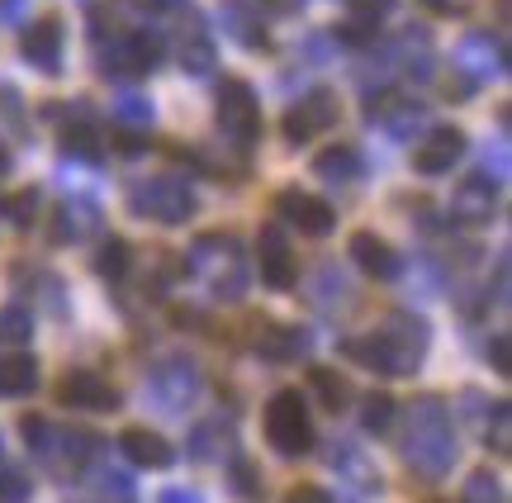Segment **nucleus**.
Wrapping results in <instances>:
<instances>
[{"mask_svg":"<svg viewBox=\"0 0 512 503\" xmlns=\"http://www.w3.org/2000/svg\"><path fill=\"white\" fill-rule=\"evenodd\" d=\"M403 461L413 466L418 480H441L456 466V428L441 399H418L408 413V437H403Z\"/></svg>","mask_w":512,"mask_h":503,"instance_id":"1","label":"nucleus"},{"mask_svg":"<svg viewBox=\"0 0 512 503\" xmlns=\"http://www.w3.org/2000/svg\"><path fill=\"white\" fill-rule=\"evenodd\" d=\"M185 271H195V276L209 280L219 299H242L247 295L242 252H238V243H233L228 233H209V238H200V243L190 247V257H185Z\"/></svg>","mask_w":512,"mask_h":503,"instance_id":"2","label":"nucleus"},{"mask_svg":"<svg viewBox=\"0 0 512 503\" xmlns=\"http://www.w3.org/2000/svg\"><path fill=\"white\" fill-rule=\"evenodd\" d=\"M266 442H271L280 456H309L313 451V418L304 409L299 390H280L266 409Z\"/></svg>","mask_w":512,"mask_h":503,"instance_id":"3","label":"nucleus"},{"mask_svg":"<svg viewBox=\"0 0 512 503\" xmlns=\"http://www.w3.org/2000/svg\"><path fill=\"white\" fill-rule=\"evenodd\" d=\"M128 200H133V214H147L157 224H185L195 214V190L181 176H152L128 190Z\"/></svg>","mask_w":512,"mask_h":503,"instance_id":"4","label":"nucleus"},{"mask_svg":"<svg viewBox=\"0 0 512 503\" xmlns=\"http://www.w3.org/2000/svg\"><path fill=\"white\" fill-rule=\"evenodd\" d=\"M219 129L238 148H252L256 138H261V105H256L252 86L238 81V76H228L219 86Z\"/></svg>","mask_w":512,"mask_h":503,"instance_id":"5","label":"nucleus"},{"mask_svg":"<svg viewBox=\"0 0 512 503\" xmlns=\"http://www.w3.org/2000/svg\"><path fill=\"white\" fill-rule=\"evenodd\" d=\"M342 352H347L356 366H370V371H380V375H413L422 366V352L403 347L399 337H389L384 328L370 337H351Z\"/></svg>","mask_w":512,"mask_h":503,"instance_id":"6","label":"nucleus"},{"mask_svg":"<svg viewBox=\"0 0 512 503\" xmlns=\"http://www.w3.org/2000/svg\"><path fill=\"white\" fill-rule=\"evenodd\" d=\"M147 390L157 394V404H162L166 413H181L185 404H195V394H200V366L185 361V356H171V361H162V366L152 371Z\"/></svg>","mask_w":512,"mask_h":503,"instance_id":"7","label":"nucleus"},{"mask_svg":"<svg viewBox=\"0 0 512 503\" xmlns=\"http://www.w3.org/2000/svg\"><path fill=\"white\" fill-rule=\"evenodd\" d=\"M456 72L460 81H470V86H479V81H489L494 72H503L508 67V57H503V38H489V34H465L456 43Z\"/></svg>","mask_w":512,"mask_h":503,"instance_id":"8","label":"nucleus"},{"mask_svg":"<svg viewBox=\"0 0 512 503\" xmlns=\"http://www.w3.org/2000/svg\"><path fill=\"white\" fill-rule=\"evenodd\" d=\"M57 399L67 404V409H86V413H114L124 399H119V390H114L105 375L95 371H72L62 375V385H57Z\"/></svg>","mask_w":512,"mask_h":503,"instance_id":"9","label":"nucleus"},{"mask_svg":"<svg viewBox=\"0 0 512 503\" xmlns=\"http://www.w3.org/2000/svg\"><path fill=\"white\" fill-rule=\"evenodd\" d=\"M337 114H342L337 95L332 91H309L304 95V105H294V110L285 114V138H290V143H309L318 129H332V124H337Z\"/></svg>","mask_w":512,"mask_h":503,"instance_id":"10","label":"nucleus"},{"mask_svg":"<svg viewBox=\"0 0 512 503\" xmlns=\"http://www.w3.org/2000/svg\"><path fill=\"white\" fill-rule=\"evenodd\" d=\"M280 214H285L299 233H309V238H328L332 224H337V214H332L328 200L304 195V190H280Z\"/></svg>","mask_w":512,"mask_h":503,"instance_id":"11","label":"nucleus"},{"mask_svg":"<svg viewBox=\"0 0 512 503\" xmlns=\"http://www.w3.org/2000/svg\"><path fill=\"white\" fill-rule=\"evenodd\" d=\"M256 257H261V280L271 285V290H290L294 276H299V266H294V252L285 243V233L280 228H261V238H256Z\"/></svg>","mask_w":512,"mask_h":503,"instance_id":"12","label":"nucleus"},{"mask_svg":"<svg viewBox=\"0 0 512 503\" xmlns=\"http://www.w3.org/2000/svg\"><path fill=\"white\" fill-rule=\"evenodd\" d=\"M24 62H29V67H38L43 76L62 72V19H57V15L34 19V29L24 34Z\"/></svg>","mask_w":512,"mask_h":503,"instance_id":"13","label":"nucleus"},{"mask_svg":"<svg viewBox=\"0 0 512 503\" xmlns=\"http://www.w3.org/2000/svg\"><path fill=\"white\" fill-rule=\"evenodd\" d=\"M100 205H95L91 195H72L67 205L57 209V219H53V243L57 247H72L81 243V238H91V233H100Z\"/></svg>","mask_w":512,"mask_h":503,"instance_id":"14","label":"nucleus"},{"mask_svg":"<svg viewBox=\"0 0 512 503\" xmlns=\"http://www.w3.org/2000/svg\"><path fill=\"white\" fill-rule=\"evenodd\" d=\"M460 152H465V133H460L456 124H437L432 138L418 148L413 167H418L422 176H441V171H451L460 162Z\"/></svg>","mask_w":512,"mask_h":503,"instance_id":"15","label":"nucleus"},{"mask_svg":"<svg viewBox=\"0 0 512 503\" xmlns=\"http://www.w3.org/2000/svg\"><path fill=\"white\" fill-rule=\"evenodd\" d=\"M494 209H498V190L489 176H470V181L451 195V214H456L460 224H489Z\"/></svg>","mask_w":512,"mask_h":503,"instance_id":"16","label":"nucleus"},{"mask_svg":"<svg viewBox=\"0 0 512 503\" xmlns=\"http://www.w3.org/2000/svg\"><path fill=\"white\" fill-rule=\"evenodd\" d=\"M351 257H356V266H361L366 276H375V280H394L403 271L399 252L384 243L380 233H356V238H351Z\"/></svg>","mask_w":512,"mask_h":503,"instance_id":"17","label":"nucleus"},{"mask_svg":"<svg viewBox=\"0 0 512 503\" xmlns=\"http://www.w3.org/2000/svg\"><path fill=\"white\" fill-rule=\"evenodd\" d=\"M309 347V333L304 328H280V323H261L256 328V352L266 356V361H294V356H304Z\"/></svg>","mask_w":512,"mask_h":503,"instance_id":"18","label":"nucleus"},{"mask_svg":"<svg viewBox=\"0 0 512 503\" xmlns=\"http://www.w3.org/2000/svg\"><path fill=\"white\" fill-rule=\"evenodd\" d=\"M124 456L133 461V466H171V461H176V447L166 442L162 432L128 428L124 432Z\"/></svg>","mask_w":512,"mask_h":503,"instance_id":"19","label":"nucleus"},{"mask_svg":"<svg viewBox=\"0 0 512 503\" xmlns=\"http://www.w3.org/2000/svg\"><path fill=\"white\" fill-rule=\"evenodd\" d=\"M38 385V361L34 356H0V399H24Z\"/></svg>","mask_w":512,"mask_h":503,"instance_id":"20","label":"nucleus"},{"mask_svg":"<svg viewBox=\"0 0 512 503\" xmlns=\"http://www.w3.org/2000/svg\"><path fill=\"white\" fill-rule=\"evenodd\" d=\"M313 171H318L323 181H332V186H347V181L361 176V157H356V148H323L318 162H313Z\"/></svg>","mask_w":512,"mask_h":503,"instance_id":"21","label":"nucleus"},{"mask_svg":"<svg viewBox=\"0 0 512 503\" xmlns=\"http://www.w3.org/2000/svg\"><path fill=\"white\" fill-rule=\"evenodd\" d=\"M128 266H133V252H128L124 238H100V252H95V271L105 280H124L128 276Z\"/></svg>","mask_w":512,"mask_h":503,"instance_id":"22","label":"nucleus"},{"mask_svg":"<svg viewBox=\"0 0 512 503\" xmlns=\"http://www.w3.org/2000/svg\"><path fill=\"white\" fill-rule=\"evenodd\" d=\"M309 385L318 390V399H323V409H332V413H342L351 404V385L342 380L337 371H313L309 375Z\"/></svg>","mask_w":512,"mask_h":503,"instance_id":"23","label":"nucleus"},{"mask_svg":"<svg viewBox=\"0 0 512 503\" xmlns=\"http://www.w3.org/2000/svg\"><path fill=\"white\" fill-rule=\"evenodd\" d=\"M394 418H399V409H394L389 394H366V404H361V428L384 437V432L394 428Z\"/></svg>","mask_w":512,"mask_h":503,"instance_id":"24","label":"nucleus"},{"mask_svg":"<svg viewBox=\"0 0 512 503\" xmlns=\"http://www.w3.org/2000/svg\"><path fill=\"white\" fill-rule=\"evenodd\" d=\"M181 67L190 76H209V72H214V43H209L200 29H195V34L181 43Z\"/></svg>","mask_w":512,"mask_h":503,"instance_id":"25","label":"nucleus"},{"mask_svg":"<svg viewBox=\"0 0 512 503\" xmlns=\"http://www.w3.org/2000/svg\"><path fill=\"white\" fill-rule=\"evenodd\" d=\"M29 337H34V314L29 309H19V304L0 309V342L5 347H24Z\"/></svg>","mask_w":512,"mask_h":503,"instance_id":"26","label":"nucleus"},{"mask_svg":"<svg viewBox=\"0 0 512 503\" xmlns=\"http://www.w3.org/2000/svg\"><path fill=\"white\" fill-rule=\"evenodd\" d=\"M114 119L124 124V129H138L147 133V124H152V105H147V95L138 91H124L119 100H114Z\"/></svg>","mask_w":512,"mask_h":503,"instance_id":"27","label":"nucleus"},{"mask_svg":"<svg viewBox=\"0 0 512 503\" xmlns=\"http://www.w3.org/2000/svg\"><path fill=\"white\" fill-rule=\"evenodd\" d=\"M489 413H494V423H484V442H489L498 456H508L512 451V409H508V399H498Z\"/></svg>","mask_w":512,"mask_h":503,"instance_id":"28","label":"nucleus"},{"mask_svg":"<svg viewBox=\"0 0 512 503\" xmlns=\"http://www.w3.org/2000/svg\"><path fill=\"white\" fill-rule=\"evenodd\" d=\"M62 157H86V162H95L100 157V138H95V129H86V124H67V133H62Z\"/></svg>","mask_w":512,"mask_h":503,"instance_id":"29","label":"nucleus"},{"mask_svg":"<svg viewBox=\"0 0 512 503\" xmlns=\"http://www.w3.org/2000/svg\"><path fill=\"white\" fill-rule=\"evenodd\" d=\"M128 53H133L138 76H147L157 62H162V38H157V34H128Z\"/></svg>","mask_w":512,"mask_h":503,"instance_id":"30","label":"nucleus"},{"mask_svg":"<svg viewBox=\"0 0 512 503\" xmlns=\"http://www.w3.org/2000/svg\"><path fill=\"white\" fill-rule=\"evenodd\" d=\"M465 503H503V485L494 470H470L465 480Z\"/></svg>","mask_w":512,"mask_h":503,"instance_id":"31","label":"nucleus"},{"mask_svg":"<svg viewBox=\"0 0 512 503\" xmlns=\"http://www.w3.org/2000/svg\"><path fill=\"white\" fill-rule=\"evenodd\" d=\"M0 214H5L15 228H29L38 219V190L29 186V190H19V195H10V200L0 205Z\"/></svg>","mask_w":512,"mask_h":503,"instance_id":"32","label":"nucleus"},{"mask_svg":"<svg viewBox=\"0 0 512 503\" xmlns=\"http://www.w3.org/2000/svg\"><path fill=\"white\" fill-rule=\"evenodd\" d=\"M351 24H342L337 29V38L342 43H351V48H366V43H375V29H380V15H361V10H351Z\"/></svg>","mask_w":512,"mask_h":503,"instance_id":"33","label":"nucleus"},{"mask_svg":"<svg viewBox=\"0 0 512 503\" xmlns=\"http://www.w3.org/2000/svg\"><path fill=\"white\" fill-rule=\"evenodd\" d=\"M34 494V485H29V475L15 466H0V503H24Z\"/></svg>","mask_w":512,"mask_h":503,"instance_id":"34","label":"nucleus"},{"mask_svg":"<svg viewBox=\"0 0 512 503\" xmlns=\"http://www.w3.org/2000/svg\"><path fill=\"white\" fill-rule=\"evenodd\" d=\"M19 432H24V442H29L34 451H53V442H57L53 423H48V418H38V413H29V418L19 423Z\"/></svg>","mask_w":512,"mask_h":503,"instance_id":"35","label":"nucleus"},{"mask_svg":"<svg viewBox=\"0 0 512 503\" xmlns=\"http://www.w3.org/2000/svg\"><path fill=\"white\" fill-rule=\"evenodd\" d=\"M228 480H233V489H238L242 499H256V494H261V480H256V470L247 466V461H233Z\"/></svg>","mask_w":512,"mask_h":503,"instance_id":"36","label":"nucleus"},{"mask_svg":"<svg viewBox=\"0 0 512 503\" xmlns=\"http://www.w3.org/2000/svg\"><path fill=\"white\" fill-rule=\"evenodd\" d=\"M100 494H110V499L128 503V499H133V480H128V475H100Z\"/></svg>","mask_w":512,"mask_h":503,"instance_id":"37","label":"nucleus"},{"mask_svg":"<svg viewBox=\"0 0 512 503\" xmlns=\"http://www.w3.org/2000/svg\"><path fill=\"white\" fill-rule=\"evenodd\" d=\"M0 114H5V119H24V100H19V91L15 86H10V81H0Z\"/></svg>","mask_w":512,"mask_h":503,"instance_id":"38","label":"nucleus"},{"mask_svg":"<svg viewBox=\"0 0 512 503\" xmlns=\"http://www.w3.org/2000/svg\"><path fill=\"white\" fill-rule=\"evenodd\" d=\"M105 29H110V34L119 29V5H100V10L91 15V34L105 38Z\"/></svg>","mask_w":512,"mask_h":503,"instance_id":"39","label":"nucleus"},{"mask_svg":"<svg viewBox=\"0 0 512 503\" xmlns=\"http://www.w3.org/2000/svg\"><path fill=\"white\" fill-rule=\"evenodd\" d=\"M489 361H494L498 375H508V366H512V361H508V333H498L494 342H489Z\"/></svg>","mask_w":512,"mask_h":503,"instance_id":"40","label":"nucleus"},{"mask_svg":"<svg viewBox=\"0 0 512 503\" xmlns=\"http://www.w3.org/2000/svg\"><path fill=\"white\" fill-rule=\"evenodd\" d=\"M157 503H204V494H195V489H181V485H171L157 494Z\"/></svg>","mask_w":512,"mask_h":503,"instance_id":"41","label":"nucleus"},{"mask_svg":"<svg viewBox=\"0 0 512 503\" xmlns=\"http://www.w3.org/2000/svg\"><path fill=\"white\" fill-rule=\"evenodd\" d=\"M285 503H332L323 489H313V485H299V489H290V499Z\"/></svg>","mask_w":512,"mask_h":503,"instance_id":"42","label":"nucleus"},{"mask_svg":"<svg viewBox=\"0 0 512 503\" xmlns=\"http://www.w3.org/2000/svg\"><path fill=\"white\" fill-rule=\"evenodd\" d=\"M347 5H351V10H361V15H384L394 0H347Z\"/></svg>","mask_w":512,"mask_h":503,"instance_id":"43","label":"nucleus"},{"mask_svg":"<svg viewBox=\"0 0 512 503\" xmlns=\"http://www.w3.org/2000/svg\"><path fill=\"white\" fill-rule=\"evenodd\" d=\"M0 19H5V24L24 19V0H0Z\"/></svg>","mask_w":512,"mask_h":503,"instance_id":"44","label":"nucleus"},{"mask_svg":"<svg viewBox=\"0 0 512 503\" xmlns=\"http://www.w3.org/2000/svg\"><path fill=\"white\" fill-rule=\"evenodd\" d=\"M427 10H451V0H422Z\"/></svg>","mask_w":512,"mask_h":503,"instance_id":"45","label":"nucleus"},{"mask_svg":"<svg viewBox=\"0 0 512 503\" xmlns=\"http://www.w3.org/2000/svg\"><path fill=\"white\" fill-rule=\"evenodd\" d=\"M5 171H10V152L0 148V176H5Z\"/></svg>","mask_w":512,"mask_h":503,"instance_id":"46","label":"nucleus"},{"mask_svg":"<svg viewBox=\"0 0 512 503\" xmlns=\"http://www.w3.org/2000/svg\"><path fill=\"white\" fill-rule=\"evenodd\" d=\"M275 10H294V5H299V0H271Z\"/></svg>","mask_w":512,"mask_h":503,"instance_id":"47","label":"nucleus"},{"mask_svg":"<svg viewBox=\"0 0 512 503\" xmlns=\"http://www.w3.org/2000/svg\"><path fill=\"white\" fill-rule=\"evenodd\" d=\"M143 5H176V0H143Z\"/></svg>","mask_w":512,"mask_h":503,"instance_id":"48","label":"nucleus"}]
</instances>
